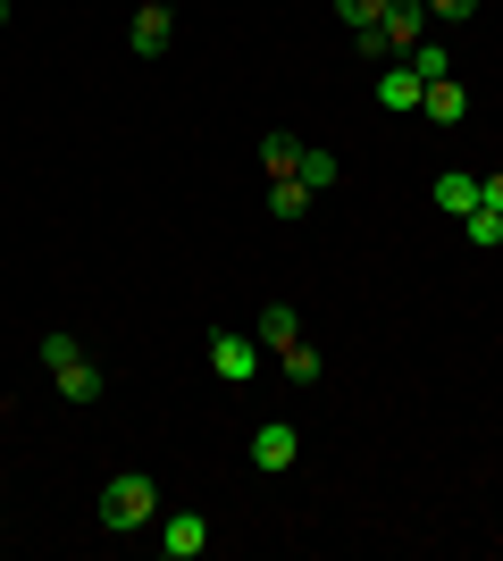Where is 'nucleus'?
Returning <instances> with one entry per match:
<instances>
[{
  "label": "nucleus",
  "instance_id": "nucleus-1",
  "mask_svg": "<svg viewBox=\"0 0 503 561\" xmlns=\"http://www.w3.org/2000/svg\"><path fill=\"white\" fill-rule=\"evenodd\" d=\"M151 519H160V486H151L144 469H118V478L101 486V528H110V537H135Z\"/></svg>",
  "mask_w": 503,
  "mask_h": 561
},
{
  "label": "nucleus",
  "instance_id": "nucleus-2",
  "mask_svg": "<svg viewBox=\"0 0 503 561\" xmlns=\"http://www.w3.org/2000/svg\"><path fill=\"white\" fill-rule=\"evenodd\" d=\"M43 369H50V386L68 402H101V369H93V352L76 344V335H43Z\"/></svg>",
  "mask_w": 503,
  "mask_h": 561
},
{
  "label": "nucleus",
  "instance_id": "nucleus-3",
  "mask_svg": "<svg viewBox=\"0 0 503 561\" xmlns=\"http://www.w3.org/2000/svg\"><path fill=\"white\" fill-rule=\"evenodd\" d=\"M428 0H386V25H378V34H386V59H411V50H420V43H428Z\"/></svg>",
  "mask_w": 503,
  "mask_h": 561
},
{
  "label": "nucleus",
  "instance_id": "nucleus-4",
  "mask_svg": "<svg viewBox=\"0 0 503 561\" xmlns=\"http://www.w3.org/2000/svg\"><path fill=\"white\" fill-rule=\"evenodd\" d=\"M160 553L168 561H202V553H210V519H202V512H168L160 519Z\"/></svg>",
  "mask_w": 503,
  "mask_h": 561
},
{
  "label": "nucleus",
  "instance_id": "nucleus-5",
  "mask_svg": "<svg viewBox=\"0 0 503 561\" xmlns=\"http://www.w3.org/2000/svg\"><path fill=\"white\" fill-rule=\"evenodd\" d=\"M252 360H261V335H210V369L227 386H252Z\"/></svg>",
  "mask_w": 503,
  "mask_h": 561
},
{
  "label": "nucleus",
  "instance_id": "nucleus-6",
  "mask_svg": "<svg viewBox=\"0 0 503 561\" xmlns=\"http://www.w3.org/2000/svg\"><path fill=\"white\" fill-rule=\"evenodd\" d=\"M294 453H302V436H294L286 420L252 427V469H294Z\"/></svg>",
  "mask_w": 503,
  "mask_h": 561
},
{
  "label": "nucleus",
  "instance_id": "nucleus-7",
  "mask_svg": "<svg viewBox=\"0 0 503 561\" xmlns=\"http://www.w3.org/2000/svg\"><path fill=\"white\" fill-rule=\"evenodd\" d=\"M428 202L445 218H470V210H479V176H470V168H445V176L428 185Z\"/></svg>",
  "mask_w": 503,
  "mask_h": 561
},
{
  "label": "nucleus",
  "instance_id": "nucleus-8",
  "mask_svg": "<svg viewBox=\"0 0 503 561\" xmlns=\"http://www.w3.org/2000/svg\"><path fill=\"white\" fill-rule=\"evenodd\" d=\"M420 76H411V59H395V68H378V110H420Z\"/></svg>",
  "mask_w": 503,
  "mask_h": 561
},
{
  "label": "nucleus",
  "instance_id": "nucleus-9",
  "mask_svg": "<svg viewBox=\"0 0 503 561\" xmlns=\"http://www.w3.org/2000/svg\"><path fill=\"white\" fill-rule=\"evenodd\" d=\"M420 110H428V117H436V126H461V117H470V93H461L454 76H436L428 93H420Z\"/></svg>",
  "mask_w": 503,
  "mask_h": 561
},
{
  "label": "nucleus",
  "instance_id": "nucleus-10",
  "mask_svg": "<svg viewBox=\"0 0 503 561\" xmlns=\"http://www.w3.org/2000/svg\"><path fill=\"white\" fill-rule=\"evenodd\" d=\"M311 202H319V193L302 185V176H268V218H302Z\"/></svg>",
  "mask_w": 503,
  "mask_h": 561
},
{
  "label": "nucleus",
  "instance_id": "nucleus-11",
  "mask_svg": "<svg viewBox=\"0 0 503 561\" xmlns=\"http://www.w3.org/2000/svg\"><path fill=\"white\" fill-rule=\"evenodd\" d=\"M261 344H268V352H294V344H302V319H294L286 302H268V310H261Z\"/></svg>",
  "mask_w": 503,
  "mask_h": 561
},
{
  "label": "nucleus",
  "instance_id": "nucleus-12",
  "mask_svg": "<svg viewBox=\"0 0 503 561\" xmlns=\"http://www.w3.org/2000/svg\"><path fill=\"white\" fill-rule=\"evenodd\" d=\"M168 43H176V18H168V9H144V18H135V50H144V59H160Z\"/></svg>",
  "mask_w": 503,
  "mask_h": 561
},
{
  "label": "nucleus",
  "instance_id": "nucleus-13",
  "mask_svg": "<svg viewBox=\"0 0 503 561\" xmlns=\"http://www.w3.org/2000/svg\"><path fill=\"white\" fill-rule=\"evenodd\" d=\"M294 176H302L311 193H328L335 176H344V168H335V151H311V142H302V160H294Z\"/></svg>",
  "mask_w": 503,
  "mask_h": 561
},
{
  "label": "nucleus",
  "instance_id": "nucleus-14",
  "mask_svg": "<svg viewBox=\"0 0 503 561\" xmlns=\"http://www.w3.org/2000/svg\"><path fill=\"white\" fill-rule=\"evenodd\" d=\"M411 76H420V84H436V76H454V50H445V43L428 34V43L411 50Z\"/></svg>",
  "mask_w": 503,
  "mask_h": 561
},
{
  "label": "nucleus",
  "instance_id": "nucleus-15",
  "mask_svg": "<svg viewBox=\"0 0 503 561\" xmlns=\"http://www.w3.org/2000/svg\"><path fill=\"white\" fill-rule=\"evenodd\" d=\"M461 234H470L479 252H495V243H503V210H487V202H479V210L461 218Z\"/></svg>",
  "mask_w": 503,
  "mask_h": 561
},
{
  "label": "nucleus",
  "instance_id": "nucleus-16",
  "mask_svg": "<svg viewBox=\"0 0 503 561\" xmlns=\"http://www.w3.org/2000/svg\"><path fill=\"white\" fill-rule=\"evenodd\" d=\"M294 160H302V142H294V135H268L261 142V168H268V176H294Z\"/></svg>",
  "mask_w": 503,
  "mask_h": 561
},
{
  "label": "nucleus",
  "instance_id": "nucleus-17",
  "mask_svg": "<svg viewBox=\"0 0 503 561\" xmlns=\"http://www.w3.org/2000/svg\"><path fill=\"white\" fill-rule=\"evenodd\" d=\"M277 360H286V377H294V386H319V352H311V335H302L294 352H277Z\"/></svg>",
  "mask_w": 503,
  "mask_h": 561
},
{
  "label": "nucleus",
  "instance_id": "nucleus-18",
  "mask_svg": "<svg viewBox=\"0 0 503 561\" xmlns=\"http://www.w3.org/2000/svg\"><path fill=\"white\" fill-rule=\"evenodd\" d=\"M335 18L361 34V25H386V0H335Z\"/></svg>",
  "mask_w": 503,
  "mask_h": 561
},
{
  "label": "nucleus",
  "instance_id": "nucleus-19",
  "mask_svg": "<svg viewBox=\"0 0 503 561\" xmlns=\"http://www.w3.org/2000/svg\"><path fill=\"white\" fill-rule=\"evenodd\" d=\"M428 18L436 25H461V18H479V0H428Z\"/></svg>",
  "mask_w": 503,
  "mask_h": 561
},
{
  "label": "nucleus",
  "instance_id": "nucleus-20",
  "mask_svg": "<svg viewBox=\"0 0 503 561\" xmlns=\"http://www.w3.org/2000/svg\"><path fill=\"white\" fill-rule=\"evenodd\" d=\"M479 202H487V210H503V168H495V176H479Z\"/></svg>",
  "mask_w": 503,
  "mask_h": 561
},
{
  "label": "nucleus",
  "instance_id": "nucleus-21",
  "mask_svg": "<svg viewBox=\"0 0 503 561\" xmlns=\"http://www.w3.org/2000/svg\"><path fill=\"white\" fill-rule=\"evenodd\" d=\"M0 25H9V0H0Z\"/></svg>",
  "mask_w": 503,
  "mask_h": 561
},
{
  "label": "nucleus",
  "instance_id": "nucleus-22",
  "mask_svg": "<svg viewBox=\"0 0 503 561\" xmlns=\"http://www.w3.org/2000/svg\"><path fill=\"white\" fill-rule=\"evenodd\" d=\"M144 9H168V0H144Z\"/></svg>",
  "mask_w": 503,
  "mask_h": 561
}]
</instances>
